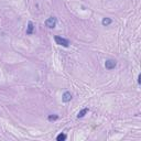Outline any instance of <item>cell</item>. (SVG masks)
<instances>
[{
    "mask_svg": "<svg viewBox=\"0 0 141 141\" xmlns=\"http://www.w3.org/2000/svg\"><path fill=\"white\" fill-rule=\"evenodd\" d=\"M54 40H55V42H56V44H58V45H62V46H64V47H67L68 45H70V42H68V40H66V39H64V38H62V37H54Z\"/></svg>",
    "mask_w": 141,
    "mask_h": 141,
    "instance_id": "6da1fadb",
    "label": "cell"
},
{
    "mask_svg": "<svg viewBox=\"0 0 141 141\" xmlns=\"http://www.w3.org/2000/svg\"><path fill=\"white\" fill-rule=\"evenodd\" d=\"M56 23H58V20H56L55 17H50V18L46 19V21H45V26H46L47 28H50V29L55 28V26H56Z\"/></svg>",
    "mask_w": 141,
    "mask_h": 141,
    "instance_id": "7a4b0ae2",
    "label": "cell"
},
{
    "mask_svg": "<svg viewBox=\"0 0 141 141\" xmlns=\"http://www.w3.org/2000/svg\"><path fill=\"white\" fill-rule=\"evenodd\" d=\"M117 65V63H116L115 60H107L105 62V67L107 68V70H114Z\"/></svg>",
    "mask_w": 141,
    "mask_h": 141,
    "instance_id": "3957f363",
    "label": "cell"
},
{
    "mask_svg": "<svg viewBox=\"0 0 141 141\" xmlns=\"http://www.w3.org/2000/svg\"><path fill=\"white\" fill-rule=\"evenodd\" d=\"M70 99H72V94H70V91H65L62 96V100L64 103H68V102H70Z\"/></svg>",
    "mask_w": 141,
    "mask_h": 141,
    "instance_id": "277c9868",
    "label": "cell"
},
{
    "mask_svg": "<svg viewBox=\"0 0 141 141\" xmlns=\"http://www.w3.org/2000/svg\"><path fill=\"white\" fill-rule=\"evenodd\" d=\"M111 22H112V20L110 18H104L102 21V24L104 26H109V24H111Z\"/></svg>",
    "mask_w": 141,
    "mask_h": 141,
    "instance_id": "5b68a950",
    "label": "cell"
},
{
    "mask_svg": "<svg viewBox=\"0 0 141 141\" xmlns=\"http://www.w3.org/2000/svg\"><path fill=\"white\" fill-rule=\"evenodd\" d=\"M33 29H34L33 23H32V22H29V23H28V29H26V34H32L33 33Z\"/></svg>",
    "mask_w": 141,
    "mask_h": 141,
    "instance_id": "8992f818",
    "label": "cell"
},
{
    "mask_svg": "<svg viewBox=\"0 0 141 141\" xmlns=\"http://www.w3.org/2000/svg\"><path fill=\"white\" fill-rule=\"evenodd\" d=\"M87 112H88V108H84V109H82L81 111L78 112V115H77V118H83L84 116L87 114Z\"/></svg>",
    "mask_w": 141,
    "mask_h": 141,
    "instance_id": "52a82bcc",
    "label": "cell"
},
{
    "mask_svg": "<svg viewBox=\"0 0 141 141\" xmlns=\"http://www.w3.org/2000/svg\"><path fill=\"white\" fill-rule=\"evenodd\" d=\"M66 138H67V136H66L65 133H60V135L56 137V140L58 141H64V140H66Z\"/></svg>",
    "mask_w": 141,
    "mask_h": 141,
    "instance_id": "ba28073f",
    "label": "cell"
},
{
    "mask_svg": "<svg viewBox=\"0 0 141 141\" xmlns=\"http://www.w3.org/2000/svg\"><path fill=\"white\" fill-rule=\"evenodd\" d=\"M58 118V115H54V116L51 115V116H49V120H50V121H54V120H56Z\"/></svg>",
    "mask_w": 141,
    "mask_h": 141,
    "instance_id": "9c48e42d",
    "label": "cell"
},
{
    "mask_svg": "<svg viewBox=\"0 0 141 141\" xmlns=\"http://www.w3.org/2000/svg\"><path fill=\"white\" fill-rule=\"evenodd\" d=\"M140 79H141V75H139V76H138V83H139V84L141 83V81H140Z\"/></svg>",
    "mask_w": 141,
    "mask_h": 141,
    "instance_id": "30bf717a",
    "label": "cell"
}]
</instances>
